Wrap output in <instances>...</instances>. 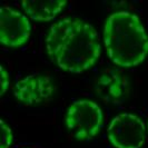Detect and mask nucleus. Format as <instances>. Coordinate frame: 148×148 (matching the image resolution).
Masks as SVG:
<instances>
[{"label": "nucleus", "instance_id": "nucleus-4", "mask_svg": "<svg viewBox=\"0 0 148 148\" xmlns=\"http://www.w3.org/2000/svg\"><path fill=\"white\" fill-rule=\"evenodd\" d=\"M107 134L115 148H140L146 143L144 121L130 112L116 116L110 121Z\"/></svg>", "mask_w": 148, "mask_h": 148}, {"label": "nucleus", "instance_id": "nucleus-1", "mask_svg": "<svg viewBox=\"0 0 148 148\" xmlns=\"http://www.w3.org/2000/svg\"><path fill=\"white\" fill-rule=\"evenodd\" d=\"M46 49L61 69L74 74L91 68L101 52L95 28L77 17H66L52 25L47 34Z\"/></svg>", "mask_w": 148, "mask_h": 148}, {"label": "nucleus", "instance_id": "nucleus-9", "mask_svg": "<svg viewBox=\"0 0 148 148\" xmlns=\"http://www.w3.org/2000/svg\"><path fill=\"white\" fill-rule=\"evenodd\" d=\"M0 127H1V147L0 148H9L14 138L12 132L3 120L0 121Z\"/></svg>", "mask_w": 148, "mask_h": 148}, {"label": "nucleus", "instance_id": "nucleus-7", "mask_svg": "<svg viewBox=\"0 0 148 148\" xmlns=\"http://www.w3.org/2000/svg\"><path fill=\"white\" fill-rule=\"evenodd\" d=\"M97 95L107 104H119L129 91L127 76L118 69H107L98 77L95 85Z\"/></svg>", "mask_w": 148, "mask_h": 148}, {"label": "nucleus", "instance_id": "nucleus-6", "mask_svg": "<svg viewBox=\"0 0 148 148\" xmlns=\"http://www.w3.org/2000/svg\"><path fill=\"white\" fill-rule=\"evenodd\" d=\"M55 94L52 79L46 75H30L15 84L14 95L23 105H36L48 101Z\"/></svg>", "mask_w": 148, "mask_h": 148}, {"label": "nucleus", "instance_id": "nucleus-2", "mask_svg": "<svg viewBox=\"0 0 148 148\" xmlns=\"http://www.w3.org/2000/svg\"><path fill=\"white\" fill-rule=\"evenodd\" d=\"M107 53L117 66L135 67L148 56V34L139 17L129 11L111 14L105 23Z\"/></svg>", "mask_w": 148, "mask_h": 148}, {"label": "nucleus", "instance_id": "nucleus-3", "mask_svg": "<svg viewBox=\"0 0 148 148\" xmlns=\"http://www.w3.org/2000/svg\"><path fill=\"white\" fill-rule=\"evenodd\" d=\"M103 111L100 107L87 99L77 100L69 106L66 114V126L79 140H89L103 127Z\"/></svg>", "mask_w": 148, "mask_h": 148}, {"label": "nucleus", "instance_id": "nucleus-5", "mask_svg": "<svg viewBox=\"0 0 148 148\" xmlns=\"http://www.w3.org/2000/svg\"><path fill=\"white\" fill-rule=\"evenodd\" d=\"M31 26L27 17L8 6L0 9V41L7 47H20L30 37Z\"/></svg>", "mask_w": 148, "mask_h": 148}, {"label": "nucleus", "instance_id": "nucleus-8", "mask_svg": "<svg viewBox=\"0 0 148 148\" xmlns=\"http://www.w3.org/2000/svg\"><path fill=\"white\" fill-rule=\"evenodd\" d=\"M67 1H22L21 7L31 19L49 21L62 11Z\"/></svg>", "mask_w": 148, "mask_h": 148}, {"label": "nucleus", "instance_id": "nucleus-10", "mask_svg": "<svg viewBox=\"0 0 148 148\" xmlns=\"http://www.w3.org/2000/svg\"><path fill=\"white\" fill-rule=\"evenodd\" d=\"M1 95H3L7 91L8 87H9V74L7 70L5 69V67L1 66Z\"/></svg>", "mask_w": 148, "mask_h": 148}]
</instances>
